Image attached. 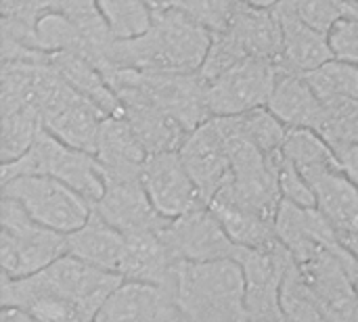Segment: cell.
Returning <instances> with one entry per match:
<instances>
[{
  "label": "cell",
  "mask_w": 358,
  "mask_h": 322,
  "mask_svg": "<svg viewBox=\"0 0 358 322\" xmlns=\"http://www.w3.org/2000/svg\"><path fill=\"white\" fill-rule=\"evenodd\" d=\"M210 44L212 31L182 10L153 13L151 27L145 34L128 40L117 38L111 73L122 69L195 73L201 69Z\"/></svg>",
  "instance_id": "obj_1"
},
{
  "label": "cell",
  "mask_w": 358,
  "mask_h": 322,
  "mask_svg": "<svg viewBox=\"0 0 358 322\" xmlns=\"http://www.w3.org/2000/svg\"><path fill=\"white\" fill-rule=\"evenodd\" d=\"M174 293L189 322H250L237 260L180 262Z\"/></svg>",
  "instance_id": "obj_2"
},
{
  "label": "cell",
  "mask_w": 358,
  "mask_h": 322,
  "mask_svg": "<svg viewBox=\"0 0 358 322\" xmlns=\"http://www.w3.org/2000/svg\"><path fill=\"white\" fill-rule=\"evenodd\" d=\"M65 254L67 235L38 224L19 201L0 195L2 279H25L38 275Z\"/></svg>",
  "instance_id": "obj_3"
},
{
  "label": "cell",
  "mask_w": 358,
  "mask_h": 322,
  "mask_svg": "<svg viewBox=\"0 0 358 322\" xmlns=\"http://www.w3.org/2000/svg\"><path fill=\"white\" fill-rule=\"evenodd\" d=\"M15 176H48L65 182L92 205L103 197V172L92 153L76 149L48 130H40L29 151L13 163H2L0 182Z\"/></svg>",
  "instance_id": "obj_4"
},
{
  "label": "cell",
  "mask_w": 358,
  "mask_h": 322,
  "mask_svg": "<svg viewBox=\"0 0 358 322\" xmlns=\"http://www.w3.org/2000/svg\"><path fill=\"white\" fill-rule=\"evenodd\" d=\"M38 111L44 130L94 155L99 132L107 115L90 98L71 88L48 63L38 67Z\"/></svg>",
  "instance_id": "obj_5"
},
{
  "label": "cell",
  "mask_w": 358,
  "mask_h": 322,
  "mask_svg": "<svg viewBox=\"0 0 358 322\" xmlns=\"http://www.w3.org/2000/svg\"><path fill=\"white\" fill-rule=\"evenodd\" d=\"M111 88L124 90L132 88L143 92L164 111H168L176 122H180L189 132L212 119L208 103V82L195 73L180 71H136L122 69L107 75Z\"/></svg>",
  "instance_id": "obj_6"
},
{
  "label": "cell",
  "mask_w": 358,
  "mask_h": 322,
  "mask_svg": "<svg viewBox=\"0 0 358 322\" xmlns=\"http://www.w3.org/2000/svg\"><path fill=\"white\" fill-rule=\"evenodd\" d=\"M0 195L21 203L38 224L69 235L92 216V203L61 180L48 176H15L0 182Z\"/></svg>",
  "instance_id": "obj_7"
},
{
  "label": "cell",
  "mask_w": 358,
  "mask_h": 322,
  "mask_svg": "<svg viewBox=\"0 0 358 322\" xmlns=\"http://www.w3.org/2000/svg\"><path fill=\"white\" fill-rule=\"evenodd\" d=\"M31 277L42 289L76 306L90 321H96L105 302L124 283L120 275L94 268L69 254Z\"/></svg>",
  "instance_id": "obj_8"
},
{
  "label": "cell",
  "mask_w": 358,
  "mask_h": 322,
  "mask_svg": "<svg viewBox=\"0 0 358 322\" xmlns=\"http://www.w3.org/2000/svg\"><path fill=\"white\" fill-rule=\"evenodd\" d=\"M277 78L279 67L273 61L256 57L239 61L208 84L212 117L241 115L252 109L266 107L273 96Z\"/></svg>",
  "instance_id": "obj_9"
},
{
  "label": "cell",
  "mask_w": 358,
  "mask_h": 322,
  "mask_svg": "<svg viewBox=\"0 0 358 322\" xmlns=\"http://www.w3.org/2000/svg\"><path fill=\"white\" fill-rule=\"evenodd\" d=\"M245 277V304L250 322H285L281 310V287L292 256L283 245L273 249H245L237 254Z\"/></svg>",
  "instance_id": "obj_10"
},
{
  "label": "cell",
  "mask_w": 358,
  "mask_h": 322,
  "mask_svg": "<svg viewBox=\"0 0 358 322\" xmlns=\"http://www.w3.org/2000/svg\"><path fill=\"white\" fill-rule=\"evenodd\" d=\"M164 239L178 262H218L237 260V247L210 205H201L164 228Z\"/></svg>",
  "instance_id": "obj_11"
},
{
  "label": "cell",
  "mask_w": 358,
  "mask_h": 322,
  "mask_svg": "<svg viewBox=\"0 0 358 322\" xmlns=\"http://www.w3.org/2000/svg\"><path fill=\"white\" fill-rule=\"evenodd\" d=\"M141 180L155 212L166 220H176L206 205L178 151L149 155L143 166Z\"/></svg>",
  "instance_id": "obj_12"
},
{
  "label": "cell",
  "mask_w": 358,
  "mask_h": 322,
  "mask_svg": "<svg viewBox=\"0 0 358 322\" xmlns=\"http://www.w3.org/2000/svg\"><path fill=\"white\" fill-rule=\"evenodd\" d=\"M103 197L92 207L103 220L126 237L162 228L170 222L155 212L143 186L141 174H103Z\"/></svg>",
  "instance_id": "obj_13"
},
{
  "label": "cell",
  "mask_w": 358,
  "mask_h": 322,
  "mask_svg": "<svg viewBox=\"0 0 358 322\" xmlns=\"http://www.w3.org/2000/svg\"><path fill=\"white\" fill-rule=\"evenodd\" d=\"M189 176L201 193L206 205L227 184L231 176V155L216 119H208L191 130L178 151Z\"/></svg>",
  "instance_id": "obj_14"
},
{
  "label": "cell",
  "mask_w": 358,
  "mask_h": 322,
  "mask_svg": "<svg viewBox=\"0 0 358 322\" xmlns=\"http://www.w3.org/2000/svg\"><path fill=\"white\" fill-rule=\"evenodd\" d=\"M99 322H189L172 287L124 281L101 308Z\"/></svg>",
  "instance_id": "obj_15"
},
{
  "label": "cell",
  "mask_w": 358,
  "mask_h": 322,
  "mask_svg": "<svg viewBox=\"0 0 358 322\" xmlns=\"http://www.w3.org/2000/svg\"><path fill=\"white\" fill-rule=\"evenodd\" d=\"M275 13L279 17L281 36H283L281 57L277 61V67L281 71L306 75L319 69L321 65H325L327 61L336 59L329 46V36L308 25L298 15L292 0H285L279 6H275Z\"/></svg>",
  "instance_id": "obj_16"
},
{
  "label": "cell",
  "mask_w": 358,
  "mask_h": 322,
  "mask_svg": "<svg viewBox=\"0 0 358 322\" xmlns=\"http://www.w3.org/2000/svg\"><path fill=\"white\" fill-rule=\"evenodd\" d=\"M117 96L122 103L120 115L128 122L149 155L180 151L189 134V130L180 122H176L168 111H164L138 90L124 88L117 90Z\"/></svg>",
  "instance_id": "obj_17"
},
{
  "label": "cell",
  "mask_w": 358,
  "mask_h": 322,
  "mask_svg": "<svg viewBox=\"0 0 358 322\" xmlns=\"http://www.w3.org/2000/svg\"><path fill=\"white\" fill-rule=\"evenodd\" d=\"M164 228L166 226L126 237V251L120 266V277L124 281L174 289L180 262L166 243Z\"/></svg>",
  "instance_id": "obj_18"
},
{
  "label": "cell",
  "mask_w": 358,
  "mask_h": 322,
  "mask_svg": "<svg viewBox=\"0 0 358 322\" xmlns=\"http://www.w3.org/2000/svg\"><path fill=\"white\" fill-rule=\"evenodd\" d=\"M308 184L317 197L319 212L331 222L342 245L358 235V186L344 170H327L313 178Z\"/></svg>",
  "instance_id": "obj_19"
},
{
  "label": "cell",
  "mask_w": 358,
  "mask_h": 322,
  "mask_svg": "<svg viewBox=\"0 0 358 322\" xmlns=\"http://www.w3.org/2000/svg\"><path fill=\"white\" fill-rule=\"evenodd\" d=\"M266 107L287 128H308L315 132H321L329 113V109L321 103L304 75L281 69Z\"/></svg>",
  "instance_id": "obj_20"
},
{
  "label": "cell",
  "mask_w": 358,
  "mask_h": 322,
  "mask_svg": "<svg viewBox=\"0 0 358 322\" xmlns=\"http://www.w3.org/2000/svg\"><path fill=\"white\" fill-rule=\"evenodd\" d=\"M227 31L241 44L248 57L277 63L281 57V23L275 8H262L235 0Z\"/></svg>",
  "instance_id": "obj_21"
},
{
  "label": "cell",
  "mask_w": 358,
  "mask_h": 322,
  "mask_svg": "<svg viewBox=\"0 0 358 322\" xmlns=\"http://www.w3.org/2000/svg\"><path fill=\"white\" fill-rule=\"evenodd\" d=\"M126 235L103 220L94 210L84 226L67 235V254L105 272L120 275Z\"/></svg>",
  "instance_id": "obj_22"
},
{
  "label": "cell",
  "mask_w": 358,
  "mask_h": 322,
  "mask_svg": "<svg viewBox=\"0 0 358 322\" xmlns=\"http://www.w3.org/2000/svg\"><path fill=\"white\" fill-rule=\"evenodd\" d=\"M94 157L103 174H141L149 153L122 115H107L99 132Z\"/></svg>",
  "instance_id": "obj_23"
},
{
  "label": "cell",
  "mask_w": 358,
  "mask_h": 322,
  "mask_svg": "<svg viewBox=\"0 0 358 322\" xmlns=\"http://www.w3.org/2000/svg\"><path fill=\"white\" fill-rule=\"evenodd\" d=\"M210 210L231 237V241L237 247L245 249H273L281 245L277 237L275 220H268L256 212H250L241 205H237L231 199H224L216 195L210 201Z\"/></svg>",
  "instance_id": "obj_24"
},
{
  "label": "cell",
  "mask_w": 358,
  "mask_h": 322,
  "mask_svg": "<svg viewBox=\"0 0 358 322\" xmlns=\"http://www.w3.org/2000/svg\"><path fill=\"white\" fill-rule=\"evenodd\" d=\"M48 65L80 94L90 98L105 115H120L122 103L117 92L105 80V75L84 57L76 52H52Z\"/></svg>",
  "instance_id": "obj_25"
},
{
  "label": "cell",
  "mask_w": 358,
  "mask_h": 322,
  "mask_svg": "<svg viewBox=\"0 0 358 322\" xmlns=\"http://www.w3.org/2000/svg\"><path fill=\"white\" fill-rule=\"evenodd\" d=\"M283 153L294 161V166L302 172V176L313 178L327 170H344L336 151L327 145V140L308 128H289Z\"/></svg>",
  "instance_id": "obj_26"
},
{
  "label": "cell",
  "mask_w": 358,
  "mask_h": 322,
  "mask_svg": "<svg viewBox=\"0 0 358 322\" xmlns=\"http://www.w3.org/2000/svg\"><path fill=\"white\" fill-rule=\"evenodd\" d=\"M327 109H336L358 101V65L331 59L319 69L304 75Z\"/></svg>",
  "instance_id": "obj_27"
},
{
  "label": "cell",
  "mask_w": 358,
  "mask_h": 322,
  "mask_svg": "<svg viewBox=\"0 0 358 322\" xmlns=\"http://www.w3.org/2000/svg\"><path fill=\"white\" fill-rule=\"evenodd\" d=\"M42 130L40 111L36 107L0 109V161L13 163L23 157Z\"/></svg>",
  "instance_id": "obj_28"
},
{
  "label": "cell",
  "mask_w": 358,
  "mask_h": 322,
  "mask_svg": "<svg viewBox=\"0 0 358 322\" xmlns=\"http://www.w3.org/2000/svg\"><path fill=\"white\" fill-rule=\"evenodd\" d=\"M96 6L115 38L128 40L151 27L153 10L145 0H96Z\"/></svg>",
  "instance_id": "obj_29"
},
{
  "label": "cell",
  "mask_w": 358,
  "mask_h": 322,
  "mask_svg": "<svg viewBox=\"0 0 358 322\" xmlns=\"http://www.w3.org/2000/svg\"><path fill=\"white\" fill-rule=\"evenodd\" d=\"M237 117H239V124H241V130L245 132V136L268 159H273L275 155H279L283 151L289 128L268 107H258V109H252Z\"/></svg>",
  "instance_id": "obj_30"
},
{
  "label": "cell",
  "mask_w": 358,
  "mask_h": 322,
  "mask_svg": "<svg viewBox=\"0 0 358 322\" xmlns=\"http://www.w3.org/2000/svg\"><path fill=\"white\" fill-rule=\"evenodd\" d=\"M36 36L40 48L52 52H78L82 44L80 25L63 10H50L36 21Z\"/></svg>",
  "instance_id": "obj_31"
},
{
  "label": "cell",
  "mask_w": 358,
  "mask_h": 322,
  "mask_svg": "<svg viewBox=\"0 0 358 322\" xmlns=\"http://www.w3.org/2000/svg\"><path fill=\"white\" fill-rule=\"evenodd\" d=\"M292 4L308 25L325 34L338 21L358 15V0H292Z\"/></svg>",
  "instance_id": "obj_32"
},
{
  "label": "cell",
  "mask_w": 358,
  "mask_h": 322,
  "mask_svg": "<svg viewBox=\"0 0 358 322\" xmlns=\"http://www.w3.org/2000/svg\"><path fill=\"white\" fill-rule=\"evenodd\" d=\"M327 145L340 153L344 149L357 147L358 145V101L329 109L327 119L319 132Z\"/></svg>",
  "instance_id": "obj_33"
},
{
  "label": "cell",
  "mask_w": 358,
  "mask_h": 322,
  "mask_svg": "<svg viewBox=\"0 0 358 322\" xmlns=\"http://www.w3.org/2000/svg\"><path fill=\"white\" fill-rule=\"evenodd\" d=\"M243 59H248V52L227 29L212 34V44L199 69V75L210 84L212 80H216L218 75H222L224 71H229L233 65H237Z\"/></svg>",
  "instance_id": "obj_34"
},
{
  "label": "cell",
  "mask_w": 358,
  "mask_h": 322,
  "mask_svg": "<svg viewBox=\"0 0 358 322\" xmlns=\"http://www.w3.org/2000/svg\"><path fill=\"white\" fill-rule=\"evenodd\" d=\"M273 163L277 170V180H279L283 201H289L300 207H317V197L310 184L306 182L302 172L294 166V161L283 151L273 157Z\"/></svg>",
  "instance_id": "obj_35"
},
{
  "label": "cell",
  "mask_w": 358,
  "mask_h": 322,
  "mask_svg": "<svg viewBox=\"0 0 358 322\" xmlns=\"http://www.w3.org/2000/svg\"><path fill=\"white\" fill-rule=\"evenodd\" d=\"M235 0H178L176 8L203 25L208 31H224L233 17Z\"/></svg>",
  "instance_id": "obj_36"
},
{
  "label": "cell",
  "mask_w": 358,
  "mask_h": 322,
  "mask_svg": "<svg viewBox=\"0 0 358 322\" xmlns=\"http://www.w3.org/2000/svg\"><path fill=\"white\" fill-rule=\"evenodd\" d=\"M327 36L336 59L358 65V15L338 21Z\"/></svg>",
  "instance_id": "obj_37"
},
{
  "label": "cell",
  "mask_w": 358,
  "mask_h": 322,
  "mask_svg": "<svg viewBox=\"0 0 358 322\" xmlns=\"http://www.w3.org/2000/svg\"><path fill=\"white\" fill-rule=\"evenodd\" d=\"M61 0H2V17H13L36 25L42 15L61 10Z\"/></svg>",
  "instance_id": "obj_38"
},
{
  "label": "cell",
  "mask_w": 358,
  "mask_h": 322,
  "mask_svg": "<svg viewBox=\"0 0 358 322\" xmlns=\"http://www.w3.org/2000/svg\"><path fill=\"white\" fill-rule=\"evenodd\" d=\"M61 2H63L61 10L67 13L73 19H80V17H88V15L99 13L96 0H61Z\"/></svg>",
  "instance_id": "obj_39"
},
{
  "label": "cell",
  "mask_w": 358,
  "mask_h": 322,
  "mask_svg": "<svg viewBox=\"0 0 358 322\" xmlns=\"http://www.w3.org/2000/svg\"><path fill=\"white\" fill-rule=\"evenodd\" d=\"M336 155L340 157V163H342L344 172L348 174V178L358 186V145L350 147V149H344Z\"/></svg>",
  "instance_id": "obj_40"
},
{
  "label": "cell",
  "mask_w": 358,
  "mask_h": 322,
  "mask_svg": "<svg viewBox=\"0 0 358 322\" xmlns=\"http://www.w3.org/2000/svg\"><path fill=\"white\" fill-rule=\"evenodd\" d=\"M0 322H38L29 312L17 306H2L0 310Z\"/></svg>",
  "instance_id": "obj_41"
},
{
  "label": "cell",
  "mask_w": 358,
  "mask_h": 322,
  "mask_svg": "<svg viewBox=\"0 0 358 322\" xmlns=\"http://www.w3.org/2000/svg\"><path fill=\"white\" fill-rule=\"evenodd\" d=\"M145 2L153 13L170 10V8H176V4H178V0H145Z\"/></svg>",
  "instance_id": "obj_42"
},
{
  "label": "cell",
  "mask_w": 358,
  "mask_h": 322,
  "mask_svg": "<svg viewBox=\"0 0 358 322\" xmlns=\"http://www.w3.org/2000/svg\"><path fill=\"white\" fill-rule=\"evenodd\" d=\"M245 2L248 4H254V6H262V8H275L281 2H285V0H245Z\"/></svg>",
  "instance_id": "obj_43"
},
{
  "label": "cell",
  "mask_w": 358,
  "mask_h": 322,
  "mask_svg": "<svg viewBox=\"0 0 358 322\" xmlns=\"http://www.w3.org/2000/svg\"><path fill=\"white\" fill-rule=\"evenodd\" d=\"M94 322H99V321H94Z\"/></svg>",
  "instance_id": "obj_44"
}]
</instances>
